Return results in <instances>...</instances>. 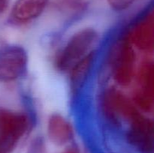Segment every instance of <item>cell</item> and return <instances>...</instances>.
I'll list each match as a JSON object with an SVG mask.
<instances>
[{
    "mask_svg": "<svg viewBox=\"0 0 154 153\" xmlns=\"http://www.w3.org/2000/svg\"><path fill=\"white\" fill-rule=\"evenodd\" d=\"M135 55L134 46L127 34L115 45L111 57V70L114 80L122 86L130 84L135 74Z\"/></svg>",
    "mask_w": 154,
    "mask_h": 153,
    "instance_id": "3",
    "label": "cell"
},
{
    "mask_svg": "<svg viewBox=\"0 0 154 153\" xmlns=\"http://www.w3.org/2000/svg\"><path fill=\"white\" fill-rule=\"evenodd\" d=\"M129 122V142L141 153H153V121L138 111Z\"/></svg>",
    "mask_w": 154,
    "mask_h": 153,
    "instance_id": "6",
    "label": "cell"
},
{
    "mask_svg": "<svg viewBox=\"0 0 154 153\" xmlns=\"http://www.w3.org/2000/svg\"><path fill=\"white\" fill-rule=\"evenodd\" d=\"M47 135L54 145L63 146L74 139L75 130L71 122L62 114L55 112L48 117Z\"/></svg>",
    "mask_w": 154,
    "mask_h": 153,
    "instance_id": "8",
    "label": "cell"
},
{
    "mask_svg": "<svg viewBox=\"0 0 154 153\" xmlns=\"http://www.w3.org/2000/svg\"><path fill=\"white\" fill-rule=\"evenodd\" d=\"M101 106L105 118L114 124L122 120L129 121L138 111L124 94L114 88H108L104 92Z\"/></svg>",
    "mask_w": 154,
    "mask_h": 153,
    "instance_id": "5",
    "label": "cell"
},
{
    "mask_svg": "<svg viewBox=\"0 0 154 153\" xmlns=\"http://www.w3.org/2000/svg\"><path fill=\"white\" fill-rule=\"evenodd\" d=\"M108 4L116 11H123L133 5L138 0H107Z\"/></svg>",
    "mask_w": 154,
    "mask_h": 153,
    "instance_id": "12",
    "label": "cell"
},
{
    "mask_svg": "<svg viewBox=\"0 0 154 153\" xmlns=\"http://www.w3.org/2000/svg\"><path fill=\"white\" fill-rule=\"evenodd\" d=\"M96 58V50L83 58L68 71L69 74L70 86L74 91L81 88L91 72Z\"/></svg>",
    "mask_w": 154,
    "mask_h": 153,
    "instance_id": "11",
    "label": "cell"
},
{
    "mask_svg": "<svg viewBox=\"0 0 154 153\" xmlns=\"http://www.w3.org/2000/svg\"><path fill=\"white\" fill-rule=\"evenodd\" d=\"M127 36L132 46L140 50L145 52L152 50L154 40L153 19H144L138 22Z\"/></svg>",
    "mask_w": 154,
    "mask_h": 153,
    "instance_id": "10",
    "label": "cell"
},
{
    "mask_svg": "<svg viewBox=\"0 0 154 153\" xmlns=\"http://www.w3.org/2000/svg\"><path fill=\"white\" fill-rule=\"evenodd\" d=\"M138 88L135 94V102L144 111L151 110L153 104L154 71L152 62L141 64L138 73Z\"/></svg>",
    "mask_w": 154,
    "mask_h": 153,
    "instance_id": "7",
    "label": "cell"
},
{
    "mask_svg": "<svg viewBox=\"0 0 154 153\" xmlns=\"http://www.w3.org/2000/svg\"><path fill=\"white\" fill-rule=\"evenodd\" d=\"M99 39V32L93 27H85L74 33L56 57L57 69L69 71L78 62L95 50Z\"/></svg>",
    "mask_w": 154,
    "mask_h": 153,
    "instance_id": "1",
    "label": "cell"
},
{
    "mask_svg": "<svg viewBox=\"0 0 154 153\" xmlns=\"http://www.w3.org/2000/svg\"><path fill=\"white\" fill-rule=\"evenodd\" d=\"M29 128V119L26 114L0 107V153H11Z\"/></svg>",
    "mask_w": 154,
    "mask_h": 153,
    "instance_id": "2",
    "label": "cell"
},
{
    "mask_svg": "<svg viewBox=\"0 0 154 153\" xmlns=\"http://www.w3.org/2000/svg\"><path fill=\"white\" fill-rule=\"evenodd\" d=\"M28 66V54L23 46L8 44L0 49V82H14L23 76Z\"/></svg>",
    "mask_w": 154,
    "mask_h": 153,
    "instance_id": "4",
    "label": "cell"
},
{
    "mask_svg": "<svg viewBox=\"0 0 154 153\" xmlns=\"http://www.w3.org/2000/svg\"><path fill=\"white\" fill-rule=\"evenodd\" d=\"M8 4V0H0V14L6 10Z\"/></svg>",
    "mask_w": 154,
    "mask_h": 153,
    "instance_id": "14",
    "label": "cell"
},
{
    "mask_svg": "<svg viewBox=\"0 0 154 153\" xmlns=\"http://www.w3.org/2000/svg\"><path fill=\"white\" fill-rule=\"evenodd\" d=\"M61 153H81V150L78 146L72 145L67 147L65 150H63Z\"/></svg>",
    "mask_w": 154,
    "mask_h": 153,
    "instance_id": "13",
    "label": "cell"
},
{
    "mask_svg": "<svg viewBox=\"0 0 154 153\" xmlns=\"http://www.w3.org/2000/svg\"><path fill=\"white\" fill-rule=\"evenodd\" d=\"M48 0H17L11 10L10 20L16 25H25L42 14Z\"/></svg>",
    "mask_w": 154,
    "mask_h": 153,
    "instance_id": "9",
    "label": "cell"
}]
</instances>
